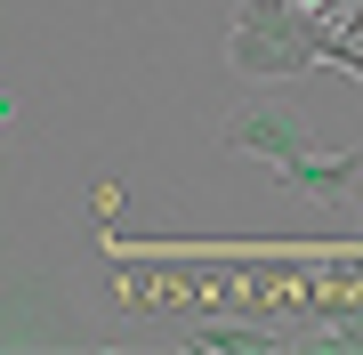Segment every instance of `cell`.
Here are the masks:
<instances>
[{"label":"cell","instance_id":"1","mask_svg":"<svg viewBox=\"0 0 363 355\" xmlns=\"http://www.w3.org/2000/svg\"><path fill=\"white\" fill-rule=\"evenodd\" d=\"M218 145H226V154L274 162V186H283V194H307V202H363V154H323L291 113L250 106V113H234L226 130H218Z\"/></svg>","mask_w":363,"mask_h":355},{"label":"cell","instance_id":"2","mask_svg":"<svg viewBox=\"0 0 363 355\" xmlns=\"http://www.w3.org/2000/svg\"><path fill=\"white\" fill-rule=\"evenodd\" d=\"M226 65L242 81H291V73L323 65V16L307 0H234Z\"/></svg>","mask_w":363,"mask_h":355},{"label":"cell","instance_id":"3","mask_svg":"<svg viewBox=\"0 0 363 355\" xmlns=\"http://www.w3.org/2000/svg\"><path fill=\"white\" fill-rule=\"evenodd\" d=\"M283 307H298L307 323H323L339 347H363V299L355 291H298V299H283Z\"/></svg>","mask_w":363,"mask_h":355},{"label":"cell","instance_id":"6","mask_svg":"<svg viewBox=\"0 0 363 355\" xmlns=\"http://www.w3.org/2000/svg\"><path fill=\"white\" fill-rule=\"evenodd\" d=\"M331 25H339V33H355V40H363V0H355V9H339V16H331Z\"/></svg>","mask_w":363,"mask_h":355},{"label":"cell","instance_id":"5","mask_svg":"<svg viewBox=\"0 0 363 355\" xmlns=\"http://www.w3.org/2000/svg\"><path fill=\"white\" fill-rule=\"evenodd\" d=\"M323 65H339V73H355V81H363V40H355V33H339V25H323Z\"/></svg>","mask_w":363,"mask_h":355},{"label":"cell","instance_id":"4","mask_svg":"<svg viewBox=\"0 0 363 355\" xmlns=\"http://www.w3.org/2000/svg\"><path fill=\"white\" fill-rule=\"evenodd\" d=\"M194 347H210V355H250V347H274V331H267L259 315H202V323H194Z\"/></svg>","mask_w":363,"mask_h":355}]
</instances>
